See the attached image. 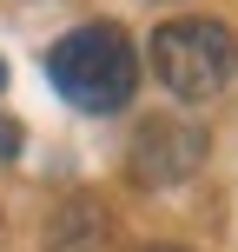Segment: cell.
<instances>
[{"label":"cell","mask_w":238,"mask_h":252,"mask_svg":"<svg viewBox=\"0 0 238 252\" xmlns=\"http://www.w3.org/2000/svg\"><path fill=\"white\" fill-rule=\"evenodd\" d=\"M47 80L79 113H119L139 93V53H132V40H126L113 20L73 27V33L47 53Z\"/></svg>","instance_id":"cell-1"},{"label":"cell","mask_w":238,"mask_h":252,"mask_svg":"<svg viewBox=\"0 0 238 252\" xmlns=\"http://www.w3.org/2000/svg\"><path fill=\"white\" fill-rule=\"evenodd\" d=\"M146 66L172 100H212L238 73V40L218 20H165L146 47Z\"/></svg>","instance_id":"cell-2"},{"label":"cell","mask_w":238,"mask_h":252,"mask_svg":"<svg viewBox=\"0 0 238 252\" xmlns=\"http://www.w3.org/2000/svg\"><path fill=\"white\" fill-rule=\"evenodd\" d=\"M205 153H212V133L192 120H152L132 133V153H126V166H132L139 186H185L192 173L205 166Z\"/></svg>","instance_id":"cell-3"},{"label":"cell","mask_w":238,"mask_h":252,"mask_svg":"<svg viewBox=\"0 0 238 252\" xmlns=\"http://www.w3.org/2000/svg\"><path fill=\"white\" fill-rule=\"evenodd\" d=\"M13 153H20V120L0 113V159H13Z\"/></svg>","instance_id":"cell-4"},{"label":"cell","mask_w":238,"mask_h":252,"mask_svg":"<svg viewBox=\"0 0 238 252\" xmlns=\"http://www.w3.org/2000/svg\"><path fill=\"white\" fill-rule=\"evenodd\" d=\"M0 93H7V60H0Z\"/></svg>","instance_id":"cell-5"},{"label":"cell","mask_w":238,"mask_h":252,"mask_svg":"<svg viewBox=\"0 0 238 252\" xmlns=\"http://www.w3.org/2000/svg\"><path fill=\"white\" fill-rule=\"evenodd\" d=\"M152 252H179V246H152Z\"/></svg>","instance_id":"cell-6"}]
</instances>
